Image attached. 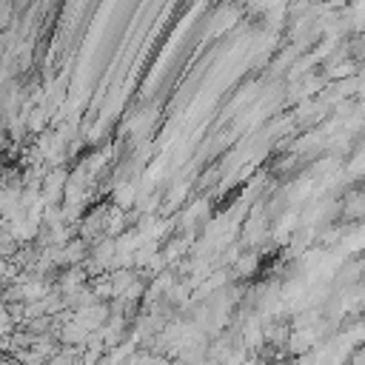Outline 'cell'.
Instances as JSON below:
<instances>
[{
    "instance_id": "277c9868",
    "label": "cell",
    "mask_w": 365,
    "mask_h": 365,
    "mask_svg": "<svg viewBox=\"0 0 365 365\" xmlns=\"http://www.w3.org/2000/svg\"><path fill=\"white\" fill-rule=\"evenodd\" d=\"M128 365H160V356L151 348H137L134 356L128 359Z\"/></svg>"
},
{
    "instance_id": "3957f363",
    "label": "cell",
    "mask_w": 365,
    "mask_h": 365,
    "mask_svg": "<svg viewBox=\"0 0 365 365\" xmlns=\"http://www.w3.org/2000/svg\"><path fill=\"white\" fill-rule=\"evenodd\" d=\"M257 254H240V259L234 262V274L237 277H251L257 271Z\"/></svg>"
},
{
    "instance_id": "5b68a950",
    "label": "cell",
    "mask_w": 365,
    "mask_h": 365,
    "mask_svg": "<svg viewBox=\"0 0 365 365\" xmlns=\"http://www.w3.org/2000/svg\"><path fill=\"white\" fill-rule=\"evenodd\" d=\"M342 214H345L348 220L365 214V194H351V197H348V205L342 208Z\"/></svg>"
},
{
    "instance_id": "7a4b0ae2",
    "label": "cell",
    "mask_w": 365,
    "mask_h": 365,
    "mask_svg": "<svg viewBox=\"0 0 365 365\" xmlns=\"http://www.w3.org/2000/svg\"><path fill=\"white\" fill-rule=\"evenodd\" d=\"M46 123H48V108L46 106H37V108H31V111H26V128L31 131V134H46Z\"/></svg>"
},
{
    "instance_id": "8992f818",
    "label": "cell",
    "mask_w": 365,
    "mask_h": 365,
    "mask_svg": "<svg viewBox=\"0 0 365 365\" xmlns=\"http://www.w3.org/2000/svg\"><path fill=\"white\" fill-rule=\"evenodd\" d=\"M348 365H365V345H359V348H354V354H351V359H348Z\"/></svg>"
},
{
    "instance_id": "6da1fadb",
    "label": "cell",
    "mask_w": 365,
    "mask_h": 365,
    "mask_svg": "<svg viewBox=\"0 0 365 365\" xmlns=\"http://www.w3.org/2000/svg\"><path fill=\"white\" fill-rule=\"evenodd\" d=\"M140 202V197H137V182H120V185H114V205L117 208H123V211H128L131 205H137Z\"/></svg>"
}]
</instances>
